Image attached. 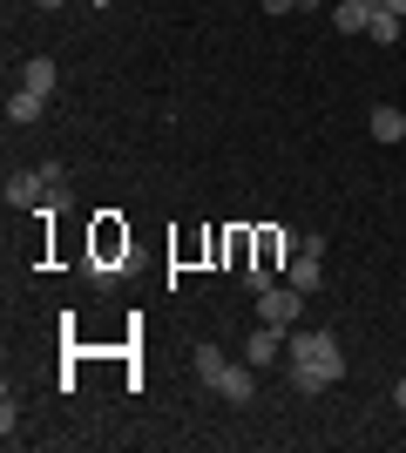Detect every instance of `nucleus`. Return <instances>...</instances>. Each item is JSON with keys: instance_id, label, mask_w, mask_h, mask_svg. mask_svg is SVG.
Wrapping results in <instances>:
<instances>
[{"instance_id": "obj_17", "label": "nucleus", "mask_w": 406, "mask_h": 453, "mask_svg": "<svg viewBox=\"0 0 406 453\" xmlns=\"http://www.w3.org/2000/svg\"><path fill=\"white\" fill-rule=\"evenodd\" d=\"M305 7H311V0H305Z\"/></svg>"}, {"instance_id": "obj_8", "label": "nucleus", "mask_w": 406, "mask_h": 453, "mask_svg": "<svg viewBox=\"0 0 406 453\" xmlns=\"http://www.w3.org/2000/svg\"><path fill=\"white\" fill-rule=\"evenodd\" d=\"M20 88L55 95V61H48V55H27V61H20Z\"/></svg>"}, {"instance_id": "obj_9", "label": "nucleus", "mask_w": 406, "mask_h": 453, "mask_svg": "<svg viewBox=\"0 0 406 453\" xmlns=\"http://www.w3.org/2000/svg\"><path fill=\"white\" fill-rule=\"evenodd\" d=\"M372 135H379V142H400V135H406V115L393 109V102H387V109H372Z\"/></svg>"}, {"instance_id": "obj_13", "label": "nucleus", "mask_w": 406, "mask_h": 453, "mask_svg": "<svg viewBox=\"0 0 406 453\" xmlns=\"http://www.w3.org/2000/svg\"><path fill=\"white\" fill-rule=\"evenodd\" d=\"M393 406H400V413H406V379H393Z\"/></svg>"}, {"instance_id": "obj_10", "label": "nucleus", "mask_w": 406, "mask_h": 453, "mask_svg": "<svg viewBox=\"0 0 406 453\" xmlns=\"http://www.w3.org/2000/svg\"><path fill=\"white\" fill-rule=\"evenodd\" d=\"M116 250H129V237H122V230L109 224V217H102V224H96V257H102V265H109Z\"/></svg>"}, {"instance_id": "obj_3", "label": "nucleus", "mask_w": 406, "mask_h": 453, "mask_svg": "<svg viewBox=\"0 0 406 453\" xmlns=\"http://www.w3.org/2000/svg\"><path fill=\"white\" fill-rule=\"evenodd\" d=\"M285 284H291V291H305V298L326 284V244H318V237H305V244H298V257L285 265Z\"/></svg>"}, {"instance_id": "obj_12", "label": "nucleus", "mask_w": 406, "mask_h": 453, "mask_svg": "<svg viewBox=\"0 0 406 453\" xmlns=\"http://www.w3.org/2000/svg\"><path fill=\"white\" fill-rule=\"evenodd\" d=\"M264 14H291V7H305V0H257Z\"/></svg>"}, {"instance_id": "obj_1", "label": "nucleus", "mask_w": 406, "mask_h": 453, "mask_svg": "<svg viewBox=\"0 0 406 453\" xmlns=\"http://www.w3.org/2000/svg\"><path fill=\"white\" fill-rule=\"evenodd\" d=\"M285 365L298 393H326L332 379H346V352L332 332H285Z\"/></svg>"}, {"instance_id": "obj_4", "label": "nucleus", "mask_w": 406, "mask_h": 453, "mask_svg": "<svg viewBox=\"0 0 406 453\" xmlns=\"http://www.w3.org/2000/svg\"><path fill=\"white\" fill-rule=\"evenodd\" d=\"M48 115V95H34V88H7V122L14 129H27V122H41Z\"/></svg>"}, {"instance_id": "obj_2", "label": "nucleus", "mask_w": 406, "mask_h": 453, "mask_svg": "<svg viewBox=\"0 0 406 453\" xmlns=\"http://www.w3.org/2000/svg\"><path fill=\"white\" fill-rule=\"evenodd\" d=\"M298 311H305V291H291V284H264L257 291V325H271V332L298 325Z\"/></svg>"}, {"instance_id": "obj_11", "label": "nucleus", "mask_w": 406, "mask_h": 453, "mask_svg": "<svg viewBox=\"0 0 406 453\" xmlns=\"http://www.w3.org/2000/svg\"><path fill=\"white\" fill-rule=\"evenodd\" d=\"M400 27H406V20L393 14L387 0H379V14H372V27H366V35H372V41H387V48H393V41H400Z\"/></svg>"}, {"instance_id": "obj_5", "label": "nucleus", "mask_w": 406, "mask_h": 453, "mask_svg": "<svg viewBox=\"0 0 406 453\" xmlns=\"http://www.w3.org/2000/svg\"><path fill=\"white\" fill-rule=\"evenodd\" d=\"M278 352H285V332H271V325H257V332H251V345H244V365H257V372H264V365L278 359Z\"/></svg>"}, {"instance_id": "obj_6", "label": "nucleus", "mask_w": 406, "mask_h": 453, "mask_svg": "<svg viewBox=\"0 0 406 453\" xmlns=\"http://www.w3.org/2000/svg\"><path fill=\"white\" fill-rule=\"evenodd\" d=\"M372 14H379V0H339V14H332V20H339V35H366Z\"/></svg>"}, {"instance_id": "obj_15", "label": "nucleus", "mask_w": 406, "mask_h": 453, "mask_svg": "<svg viewBox=\"0 0 406 453\" xmlns=\"http://www.w3.org/2000/svg\"><path fill=\"white\" fill-rule=\"evenodd\" d=\"M34 7H68V0H34Z\"/></svg>"}, {"instance_id": "obj_7", "label": "nucleus", "mask_w": 406, "mask_h": 453, "mask_svg": "<svg viewBox=\"0 0 406 453\" xmlns=\"http://www.w3.org/2000/svg\"><path fill=\"white\" fill-rule=\"evenodd\" d=\"M196 379H203L211 393H224V379H231V359H224L217 345H196Z\"/></svg>"}, {"instance_id": "obj_14", "label": "nucleus", "mask_w": 406, "mask_h": 453, "mask_svg": "<svg viewBox=\"0 0 406 453\" xmlns=\"http://www.w3.org/2000/svg\"><path fill=\"white\" fill-rule=\"evenodd\" d=\"M387 7H393V14H400V20H406V0H387Z\"/></svg>"}, {"instance_id": "obj_16", "label": "nucleus", "mask_w": 406, "mask_h": 453, "mask_svg": "<svg viewBox=\"0 0 406 453\" xmlns=\"http://www.w3.org/2000/svg\"><path fill=\"white\" fill-rule=\"evenodd\" d=\"M96 7H109V0H96Z\"/></svg>"}]
</instances>
